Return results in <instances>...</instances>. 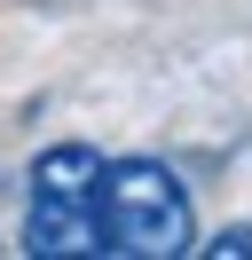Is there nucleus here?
<instances>
[{
    "instance_id": "2",
    "label": "nucleus",
    "mask_w": 252,
    "mask_h": 260,
    "mask_svg": "<svg viewBox=\"0 0 252 260\" xmlns=\"http://www.w3.org/2000/svg\"><path fill=\"white\" fill-rule=\"evenodd\" d=\"M94 166H103V150H87V142H55L32 158V197H24L16 252H32V260L94 252Z\"/></svg>"
},
{
    "instance_id": "1",
    "label": "nucleus",
    "mask_w": 252,
    "mask_h": 260,
    "mask_svg": "<svg viewBox=\"0 0 252 260\" xmlns=\"http://www.w3.org/2000/svg\"><path fill=\"white\" fill-rule=\"evenodd\" d=\"M94 252L110 260H181L197 252V205L166 158L94 166Z\"/></svg>"
},
{
    "instance_id": "3",
    "label": "nucleus",
    "mask_w": 252,
    "mask_h": 260,
    "mask_svg": "<svg viewBox=\"0 0 252 260\" xmlns=\"http://www.w3.org/2000/svg\"><path fill=\"white\" fill-rule=\"evenodd\" d=\"M197 252H205V260H252V221H236V229H220V237H205Z\"/></svg>"
}]
</instances>
